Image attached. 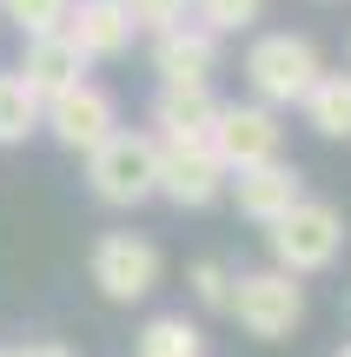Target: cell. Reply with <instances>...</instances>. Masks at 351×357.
Masks as SVG:
<instances>
[{
    "label": "cell",
    "instance_id": "cell-21",
    "mask_svg": "<svg viewBox=\"0 0 351 357\" xmlns=\"http://www.w3.org/2000/svg\"><path fill=\"white\" fill-rule=\"evenodd\" d=\"M13 357H73V351H66L60 337H33V344H20Z\"/></svg>",
    "mask_w": 351,
    "mask_h": 357
},
{
    "label": "cell",
    "instance_id": "cell-3",
    "mask_svg": "<svg viewBox=\"0 0 351 357\" xmlns=\"http://www.w3.org/2000/svg\"><path fill=\"white\" fill-rule=\"evenodd\" d=\"M87 185H93V199L113 205V212L146 205L159 192V139L146 126H119L113 139H100L87 153Z\"/></svg>",
    "mask_w": 351,
    "mask_h": 357
},
{
    "label": "cell",
    "instance_id": "cell-20",
    "mask_svg": "<svg viewBox=\"0 0 351 357\" xmlns=\"http://www.w3.org/2000/svg\"><path fill=\"white\" fill-rule=\"evenodd\" d=\"M126 13H133V26L140 33H172V26H186L193 20V0H126Z\"/></svg>",
    "mask_w": 351,
    "mask_h": 357
},
{
    "label": "cell",
    "instance_id": "cell-16",
    "mask_svg": "<svg viewBox=\"0 0 351 357\" xmlns=\"http://www.w3.org/2000/svg\"><path fill=\"white\" fill-rule=\"evenodd\" d=\"M40 113H47V100L7 66V73H0V146H27L40 132Z\"/></svg>",
    "mask_w": 351,
    "mask_h": 357
},
{
    "label": "cell",
    "instance_id": "cell-13",
    "mask_svg": "<svg viewBox=\"0 0 351 357\" xmlns=\"http://www.w3.org/2000/svg\"><path fill=\"white\" fill-rule=\"evenodd\" d=\"M87 53L73 47V40H66V26L60 33H40V40H27V53H20V66H13V73L27 79V86L40 93V100H53V93H66V86H80V79H87Z\"/></svg>",
    "mask_w": 351,
    "mask_h": 357
},
{
    "label": "cell",
    "instance_id": "cell-19",
    "mask_svg": "<svg viewBox=\"0 0 351 357\" xmlns=\"http://www.w3.org/2000/svg\"><path fill=\"white\" fill-rule=\"evenodd\" d=\"M232 278H239V271L225 265V258H193V271H186L193 305L199 311H225V305H232Z\"/></svg>",
    "mask_w": 351,
    "mask_h": 357
},
{
    "label": "cell",
    "instance_id": "cell-18",
    "mask_svg": "<svg viewBox=\"0 0 351 357\" xmlns=\"http://www.w3.org/2000/svg\"><path fill=\"white\" fill-rule=\"evenodd\" d=\"M193 20L206 26V33H246V26L265 20V0H193Z\"/></svg>",
    "mask_w": 351,
    "mask_h": 357
},
{
    "label": "cell",
    "instance_id": "cell-7",
    "mask_svg": "<svg viewBox=\"0 0 351 357\" xmlns=\"http://www.w3.org/2000/svg\"><path fill=\"white\" fill-rule=\"evenodd\" d=\"M40 132H47L53 146H66V153L87 159L100 139H113V132H119V100L100 86V79H80V86H66V93H53V100H47Z\"/></svg>",
    "mask_w": 351,
    "mask_h": 357
},
{
    "label": "cell",
    "instance_id": "cell-22",
    "mask_svg": "<svg viewBox=\"0 0 351 357\" xmlns=\"http://www.w3.org/2000/svg\"><path fill=\"white\" fill-rule=\"evenodd\" d=\"M331 357H351V337H345V344H338V351H331Z\"/></svg>",
    "mask_w": 351,
    "mask_h": 357
},
{
    "label": "cell",
    "instance_id": "cell-11",
    "mask_svg": "<svg viewBox=\"0 0 351 357\" xmlns=\"http://www.w3.org/2000/svg\"><path fill=\"white\" fill-rule=\"evenodd\" d=\"M153 73H159V86H212V73H219V33H206L199 20L159 33L153 40Z\"/></svg>",
    "mask_w": 351,
    "mask_h": 357
},
{
    "label": "cell",
    "instance_id": "cell-2",
    "mask_svg": "<svg viewBox=\"0 0 351 357\" xmlns=\"http://www.w3.org/2000/svg\"><path fill=\"white\" fill-rule=\"evenodd\" d=\"M265 245H272V265H278V271L312 278V271H331V265L345 258L351 225H345V212H338L331 199H312V192H305L285 218L265 225Z\"/></svg>",
    "mask_w": 351,
    "mask_h": 357
},
{
    "label": "cell",
    "instance_id": "cell-14",
    "mask_svg": "<svg viewBox=\"0 0 351 357\" xmlns=\"http://www.w3.org/2000/svg\"><path fill=\"white\" fill-rule=\"evenodd\" d=\"M299 113H305V126L318 132V139H351V73H318L312 79V93L299 100Z\"/></svg>",
    "mask_w": 351,
    "mask_h": 357
},
{
    "label": "cell",
    "instance_id": "cell-1",
    "mask_svg": "<svg viewBox=\"0 0 351 357\" xmlns=\"http://www.w3.org/2000/svg\"><path fill=\"white\" fill-rule=\"evenodd\" d=\"M325 73V53H318L312 33H292V26H272L246 47V93L272 113H292V106L312 93V79Z\"/></svg>",
    "mask_w": 351,
    "mask_h": 357
},
{
    "label": "cell",
    "instance_id": "cell-24",
    "mask_svg": "<svg viewBox=\"0 0 351 357\" xmlns=\"http://www.w3.org/2000/svg\"><path fill=\"white\" fill-rule=\"evenodd\" d=\"M345 318H351V298H345Z\"/></svg>",
    "mask_w": 351,
    "mask_h": 357
},
{
    "label": "cell",
    "instance_id": "cell-5",
    "mask_svg": "<svg viewBox=\"0 0 351 357\" xmlns=\"http://www.w3.org/2000/svg\"><path fill=\"white\" fill-rule=\"evenodd\" d=\"M87 278L113 305H146L159 291V278H166V252L146 231H100L87 252Z\"/></svg>",
    "mask_w": 351,
    "mask_h": 357
},
{
    "label": "cell",
    "instance_id": "cell-10",
    "mask_svg": "<svg viewBox=\"0 0 351 357\" xmlns=\"http://www.w3.org/2000/svg\"><path fill=\"white\" fill-rule=\"evenodd\" d=\"M153 139L159 146H206V132H212V119H219V93L212 86H159L153 93Z\"/></svg>",
    "mask_w": 351,
    "mask_h": 357
},
{
    "label": "cell",
    "instance_id": "cell-15",
    "mask_svg": "<svg viewBox=\"0 0 351 357\" xmlns=\"http://www.w3.org/2000/svg\"><path fill=\"white\" fill-rule=\"evenodd\" d=\"M133 357H206V331H199L186 311H159V318L140 324Z\"/></svg>",
    "mask_w": 351,
    "mask_h": 357
},
{
    "label": "cell",
    "instance_id": "cell-4",
    "mask_svg": "<svg viewBox=\"0 0 351 357\" xmlns=\"http://www.w3.org/2000/svg\"><path fill=\"white\" fill-rule=\"evenodd\" d=\"M239 318V331L259 337V344H285L292 331L305 324V278H292V271L265 265V271H239L232 278V305H225Z\"/></svg>",
    "mask_w": 351,
    "mask_h": 357
},
{
    "label": "cell",
    "instance_id": "cell-17",
    "mask_svg": "<svg viewBox=\"0 0 351 357\" xmlns=\"http://www.w3.org/2000/svg\"><path fill=\"white\" fill-rule=\"evenodd\" d=\"M66 7L73 0H0V20H13L20 40H40V33H60L66 26Z\"/></svg>",
    "mask_w": 351,
    "mask_h": 357
},
{
    "label": "cell",
    "instance_id": "cell-9",
    "mask_svg": "<svg viewBox=\"0 0 351 357\" xmlns=\"http://www.w3.org/2000/svg\"><path fill=\"white\" fill-rule=\"evenodd\" d=\"M225 192L239 199V212H246L252 225H272V218H285L292 205L305 199V172L278 153V159H259V166L232 172V178H225Z\"/></svg>",
    "mask_w": 351,
    "mask_h": 357
},
{
    "label": "cell",
    "instance_id": "cell-23",
    "mask_svg": "<svg viewBox=\"0 0 351 357\" xmlns=\"http://www.w3.org/2000/svg\"><path fill=\"white\" fill-rule=\"evenodd\" d=\"M0 357H13V351H7V344H0Z\"/></svg>",
    "mask_w": 351,
    "mask_h": 357
},
{
    "label": "cell",
    "instance_id": "cell-6",
    "mask_svg": "<svg viewBox=\"0 0 351 357\" xmlns=\"http://www.w3.org/2000/svg\"><path fill=\"white\" fill-rule=\"evenodd\" d=\"M206 146H212V159H219L225 172H246V166H259V159H278L285 153V113H272V106H259V100H219V119H212Z\"/></svg>",
    "mask_w": 351,
    "mask_h": 357
},
{
    "label": "cell",
    "instance_id": "cell-8",
    "mask_svg": "<svg viewBox=\"0 0 351 357\" xmlns=\"http://www.w3.org/2000/svg\"><path fill=\"white\" fill-rule=\"evenodd\" d=\"M225 172L212 159V146H159V192L153 199L179 205V212H206L212 199H225Z\"/></svg>",
    "mask_w": 351,
    "mask_h": 357
},
{
    "label": "cell",
    "instance_id": "cell-12",
    "mask_svg": "<svg viewBox=\"0 0 351 357\" xmlns=\"http://www.w3.org/2000/svg\"><path fill=\"white\" fill-rule=\"evenodd\" d=\"M66 40H73L87 60H119V53L140 40L126 0H73L66 7Z\"/></svg>",
    "mask_w": 351,
    "mask_h": 357
}]
</instances>
